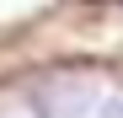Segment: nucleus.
Masks as SVG:
<instances>
[{
  "label": "nucleus",
  "instance_id": "f257e3e1",
  "mask_svg": "<svg viewBox=\"0 0 123 118\" xmlns=\"http://www.w3.org/2000/svg\"><path fill=\"white\" fill-rule=\"evenodd\" d=\"M107 118H123V102H112V107H107Z\"/></svg>",
  "mask_w": 123,
  "mask_h": 118
}]
</instances>
